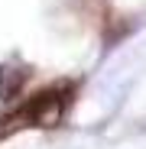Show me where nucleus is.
I'll return each instance as SVG.
<instances>
[{"instance_id": "obj_1", "label": "nucleus", "mask_w": 146, "mask_h": 149, "mask_svg": "<svg viewBox=\"0 0 146 149\" xmlns=\"http://www.w3.org/2000/svg\"><path fill=\"white\" fill-rule=\"evenodd\" d=\"M65 107H68V94H62V91H42L13 120H26V123H33V127H52V123L62 120Z\"/></svg>"}]
</instances>
